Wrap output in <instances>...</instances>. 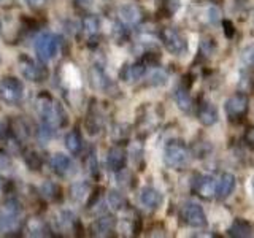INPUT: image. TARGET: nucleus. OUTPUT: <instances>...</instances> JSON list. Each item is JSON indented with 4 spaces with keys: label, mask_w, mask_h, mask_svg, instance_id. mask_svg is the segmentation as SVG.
I'll return each mask as SVG.
<instances>
[{
    "label": "nucleus",
    "mask_w": 254,
    "mask_h": 238,
    "mask_svg": "<svg viewBox=\"0 0 254 238\" xmlns=\"http://www.w3.org/2000/svg\"><path fill=\"white\" fill-rule=\"evenodd\" d=\"M26 230L30 237H48L50 234V227L42 218H30L26 222Z\"/></svg>",
    "instance_id": "aec40b11"
},
{
    "label": "nucleus",
    "mask_w": 254,
    "mask_h": 238,
    "mask_svg": "<svg viewBox=\"0 0 254 238\" xmlns=\"http://www.w3.org/2000/svg\"><path fill=\"white\" fill-rule=\"evenodd\" d=\"M242 60L245 65L248 67H254V43L248 45L242 53Z\"/></svg>",
    "instance_id": "7c9ffc66"
},
{
    "label": "nucleus",
    "mask_w": 254,
    "mask_h": 238,
    "mask_svg": "<svg viewBox=\"0 0 254 238\" xmlns=\"http://www.w3.org/2000/svg\"><path fill=\"white\" fill-rule=\"evenodd\" d=\"M10 189H11V181L3 178L2 175H0V195L10 192Z\"/></svg>",
    "instance_id": "72a5a7b5"
},
{
    "label": "nucleus",
    "mask_w": 254,
    "mask_h": 238,
    "mask_svg": "<svg viewBox=\"0 0 254 238\" xmlns=\"http://www.w3.org/2000/svg\"><path fill=\"white\" fill-rule=\"evenodd\" d=\"M50 167L51 170L61 178H67L73 173V162L70 161V157L62 154V153H56L50 157Z\"/></svg>",
    "instance_id": "1a4fd4ad"
},
{
    "label": "nucleus",
    "mask_w": 254,
    "mask_h": 238,
    "mask_svg": "<svg viewBox=\"0 0 254 238\" xmlns=\"http://www.w3.org/2000/svg\"><path fill=\"white\" fill-rule=\"evenodd\" d=\"M253 224L248 219L243 218H237L229 227V235L230 237H237V238H248L253 235Z\"/></svg>",
    "instance_id": "a211bd4d"
},
{
    "label": "nucleus",
    "mask_w": 254,
    "mask_h": 238,
    "mask_svg": "<svg viewBox=\"0 0 254 238\" xmlns=\"http://www.w3.org/2000/svg\"><path fill=\"white\" fill-rule=\"evenodd\" d=\"M253 192H254V179H253Z\"/></svg>",
    "instance_id": "ea45409f"
},
{
    "label": "nucleus",
    "mask_w": 254,
    "mask_h": 238,
    "mask_svg": "<svg viewBox=\"0 0 254 238\" xmlns=\"http://www.w3.org/2000/svg\"><path fill=\"white\" fill-rule=\"evenodd\" d=\"M0 62H2V59H0Z\"/></svg>",
    "instance_id": "79ce46f5"
},
{
    "label": "nucleus",
    "mask_w": 254,
    "mask_h": 238,
    "mask_svg": "<svg viewBox=\"0 0 254 238\" xmlns=\"http://www.w3.org/2000/svg\"><path fill=\"white\" fill-rule=\"evenodd\" d=\"M58 48H59V37L54 35V34H50V32H46V34H42L35 42V53H37V58L38 60L42 62H50L56 53H58Z\"/></svg>",
    "instance_id": "39448f33"
},
{
    "label": "nucleus",
    "mask_w": 254,
    "mask_h": 238,
    "mask_svg": "<svg viewBox=\"0 0 254 238\" xmlns=\"http://www.w3.org/2000/svg\"><path fill=\"white\" fill-rule=\"evenodd\" d=\"M81 27H83V32L87 37L94 38L100 30V19L95 14H86L81 19Z\"/></svg>",
    "instance_id": "393cba45"
},
{
    "label": "nucleus",
    "mask_w": 254,
    "mask_h": 238,
    "mask_svg": "<svg viewBox=\"0 0 254 238\" xmlns=\"http://www.w3.org/2000/svg\"><path fill=\"white\" fill-rule=\"evenodd\" d=\"M197 119L198 122L205 127H211L218 122V110L211 102H203L197 111Z\"/></svg>",
    "instance_id": "ddd939ff"
},
{
    "label": "nucleus",
    "mask_w": 254,
    "mask_h": 238,
    "mask_svg": "<svg viewBox=\"0 0 254 238\" xmlns=\"http://www.w3.org/2000/svg\"><path fill=\"white\" fill-rule=\"evenodd\" d=\"M108 205L115 211H123L127 206V200L119 190H110L108 192Z\"/></svg>",
    "instance_id": "a878e982"
},
{
    "label": "nucleus",
    "mask_w": 254,
    "mask_h": 238,
    "mask_svg": "<svg viewBox=\"0 0 254 238\" xmlns=\"http://www.w3.org/2000/svg\"><path fill=\"white\" fill-rule=\"evenodd\" d=\"M181 218L185 224L194 229H202L206 226V216L203 208L195 202H186L181 208Z\"/></svg>",
    "instance_id": "6e6552de"
},
{
    "label": "nucleus",
    "mask_w": 254,
    "mask_h": 238,
    "mask_svg": "<svg viewBox=\"0 0 254 238\" xmlns=\"http://www.w3.org/2000/svg\"><path fill=\"white\" fill-rule=\"evenodd\" d=\"M167 79H169L167 71L162 70V68H157V70L153 71V75L149 76V84L151 86H164L167 83Z\"/></svg>",
    "instance_id": "c756f323"
},
{
    "label": "nucleus",
    "mask_w": 254,
    "mask_h": 238,
    "mask_svg": "<svg viewBox=\"0 0 254 238\" xmlns=\"http://www.w3.org/2000/svg\"><path fill=\"white\" fill-rule=\"evenodd\" d=\"M19 71L22 76L29 79L32 83H43L50 76V71H48L45 62L42 60H35L29 58V56H21L19 58Z\"/></svg>",
    "instance_id": "7ed1b4c3"
},
{
    "label": "nucleus",
    "mask_w": 254,
    "mask_h": 238,
    "mask_svg": "<svg viewBox=\"0 0 254 238\" xmlns=\"http://www.w3.org/2000/svg\"><path fill=\"white\" fill-rule=\"evenodd\" d=\"M159 38H161L162 45L165 46V50L170 54L180 56L188 50L186 40L183 38L180 32L173 27H164L161 32H159Z\"/></svg>",
    "instance_id": "423d86ee"
},
{
    "label": "nucleus",
    "mask_w": 254,
    "mask_h": 238,
    "mask_svg": "<svg viewBox=\"0 0 254 238\" xmlns=\"http://www.w3.org/2000/svg\"><path fill=\"white\" fill-rule=\"evenodd\" d=\"M91 186L87 182L81 181V182H75L70 187V197L73 198L76 203H84L86 198L91 197Z\"/></svg>",
    "instance_id": "5701e85b"
},
{
    "label": "nucleus",
    "mask_w": 254,
    "mask_h": 238,
    "mask_svg": "<svg viewBox=\"0 0 254 238\" xmlns=\"http://www.w3.org/2000/svg\"><path fill=\"white\" fill-rule=\"evenodd\" d=\"M222 26H224L226 35H227L229 38H232V37H234V24L230 22V21H224V22H222Z\"/></svg>",
    "instance_id": "c9c22d12"
},
{
    "label": "nucleus",
    "mask_w": 254,
    "mask_h": 238,
    "mask_svg": "<svg viewBox=\"0 0 254 238\" xmlns=\"http://www.w3.org/2000/svg\"><path fill=\"white\" fill-rule=\"evenodd\" d=\"M24 161H26V165L29 167L30 170H40L43 165V157L40 156L37 151H29V153H26V156H24Z\"/></svg>",
    "instance_id": "cd10ccee"
},
{
    "label": "nucleus",
    "mask_w": 254,
    "mask_h": 238,
    "mask_svg": "<svg viewBox=\"0 0 254 238\" xmlns=\"http://www.w3.org/2000/svg\"><path fill=\"white\" fill-rule=\"evenodd\" d=\"M2 2H3V0H0V3H2Z\"/></svg>",
    "instance_id": "a19ab883"
},
{
    "label": "nucleus",
    "mask_w": 254,
    "mask_h": 238,
    "mask_svg": "<svg viewBox=\"0 0 254 238\" xmlns=\"http://www.w3.org/2000/svg\"><path fill=\"white\" fill-rule=\"evenodd\" d=\"M22 203L18 198H6L0 205V232H14L21 226Z\"/></svg>",
    "instance_id": "f257e3e1"
},
{
    "label": "nucleus",
    "mask_w": 254,
    "mask_h": 238,
    "mask_svg": "<svg viewBox=\"0 0 254 238\" xmlns=\"http://www.w3.org/2000/svg\"><path fill=\"white\" fill-rule=\"evenodd\" d=\"M48 0H26V3L32 8V10H40L46 5Z\"/></svg>",
    "instance_id": "f704fd0d"
},
{
    "label": "nucleus",
    "mask_w": 254,
    "mask_h": 238,
    "mask_svg": "<svg viewBox=\"0 0 254 238\" xmlns=\"http://www.w3.org/2000/svg\"><path fill=\"white\" fill-rule=\"evenodd\" d=\"M84 169L92 178L99 177V161H97V154H95L94 149H91L87 157L84 159Z\"/></svg>",
    "instance_id": "bb28decb"
},
{
    "label": "nucleus",
    "mask_w": 254,
    "mask_h": 238,
    "mask_svg": "<svg viewBox=\"0 0 254 238\" xmlns=\"http://www.w3.org/2000/svg\"><path fill=\"white\" fill-rule=\"evenodd\" d=\"M237 184V179L232 173H222L219 181H216V197L219 200H224L234 192Z\"/></svg>",
    "instance_id": "2eb2a0df"
},
{
    "label": "nucleus",
    "mask_w": 254,
    "mask_h": 238,
    "mask_svg": "<svg viewBox=\"0 0 254 238\" xmlns=\"http://www.w3.org/2000/svg\"><path fill=\"white\" fill-rule=\"evenodd\" d=\"M40 194H42L43 198L51 202H59L62 198V189L58 182L54 181H45L42 187H40Z\"/></svg>",
    "instance_id": "4be33fe9"
},
{
    "label": "nucleus",
    "mask_w": 254,
    "mask_h": 238,
    "mask_svg": "<svg viewBox=\"0 0 254 238\" xmlns=\"http://www.w3.org/2000/svg\"><path fill=\"white\" fill-rule=\"evenodd\" d=\"M175 102H177V105L181 111H186V113H189L190 108H192V99H190V95L188 92L186 87L183 86H178L177 89H175Z\"/></svg>",
    "instance_id": "b1692460"
},
{
    "label": "nucleus",
    "mask_w": 254,
    "mask_h": 238,
    "mask_svg": "<svg viewBox=\"0 0 254 238\" xmlns=\"http://www.w3.org/2000/svg\"><path fill=\"white\" fill-rule=\"evenodd\" d=\"M195 192L202 198L210 200L211 197L216 195V179H214L211 175L200 177L197 181V184H195Z\"/></svg>",
    "instance_id": "dca6fc26"
},
{
    "label": "nucleus",
    "mask_w": 254,
    "mask_h": 238,
    "mask_svg": "<svg viewBox=\"0 0 254 238\" xmlns=\"http://www.w3.org/2000/svg\"><path fill=\"white\" fill-rule=\"evenodd\" d=\"M0 35H2V22H0Z\"/></svg>",
    "instance_id": "58836bf2"
},
{
    "label": "nucleus",
    "mask_w": 254,
    "mask_h": 238,
    "mask_svg": "<svg viewBox=\"0 0 254 238\" xmlns=\"http://www.w3.org/2000/svg\"><path fill=\"white\" fill-rule=\"evenodd\" d=\"M246 141H248V145L254 148V127L251 130H248V133H246Z\"/></svg>",
    "instance_id": "e433bc0d"
},
{
    "label": "nucleus",
    "mask_w": 254,
    "mask_h": 238,
    "mask_svg": "<svg viewBox=\"0 0 254 238\" xmlns=\"http://www.w3.org/2000/svg\"><path fill=\"white\" fill-rule=\"evenodd\" d=\"M115 227H116V219L107 214V216H102L94 222L92 230L99 237H108L115 230Z\"/></svg>",
    "instance_id": "6ab92c4d"
},
{
    "label": "nucleus",
    "mask_w": 254,
    "mask_h": 238,
    "mask_svg": "<svg viewBox=\"0 0 254 238\" xmlns=\"http://www.w3.org/2000/svg\"><path fill=\"white\" fill-rule=\"evenodd\" d=\"M248 105H250V99L246 94L237 92L234 95H230L224 105L227 118L230 121H240V119L246 115V111H248Z\"/></svg>",
    "instance_id": "0eeeda50"
},
{
    "label": "nucleus",
    "mask_w": 254,
    "mask_h": 238,
    "mask_svg": "<svg viewBox=\"0 0 254 238\" xmlns=\"http://www.w3.org/2000/svg\"><path fill=\"white\" fill-rule=\"evenodd\" d=\"M146 73V63L145 62H135V63H127L124 65V68L121 70V76L123 81L126 83H132V81H138L140 78H143V75Z\"/></svg>",
    "instance_id": "4468645a"
},
{
    "label": "nucleus",
    "mask_w": 254,
    "mask_h": 238,
    "mask_svg": "<svg viewBox=\"0 0 254 238\" xmlns=\"http://www.w3.org/2000/svg\"><path fill=\"white\" fill-rule=\"evenodd\" d=\"M5 132H6V125L2 121H0V140L5 137Z\"/></svg>",
    "instance_id": "4c0bfd02"
},
{
    "label": "nucleus",
    "mask_w": 254,
    "mask_h": 238,
    "mask_svg": "<svg viewBox=\"0 0 254 238\" xmlns=\"http://www.w3.org/2000/svg\"><path fill=\"white\" fill-rule=\"evenodd\" d=\"M189 149L181 140H172L164 148V162L167 167L175 170H181L188 164Z\"/></svg>",
    "instance_id": "f03ea898"
},
{
    "label": "nucleus",
    "mask_w": 254,
    "mask_h": 238,
    "mask_svg": "<svg viewBox=\"0 0 254 238\" xmlns=\"http://www.w3.org/2000/svg\"><path fill=\"white\" fill-rule=\"evenodd\" d=\"M89 81L94 89H99V91H107L111 86L108 75L105 73V70H103L100 65H94L89 70Z\"/></svg>",
    "instance_id": "f3484780"
},
{
    "label": "nucleus",
    "mask_w": 254,
    "mask_h": 238,
    "mask_svg": "<svg viewBox=\"0 0 254 238\" xmlns=\"http://www.w3.org/2000/svg\"><path fill=\"white\" fill-rule=\"evenodd\" d=\"M162 202H164V197H162V194L159 192L157 189L151 187V186H146V187L141 189V192H140V203L145 206V208H148V210H157L159 206L162 205Z\"/></svg>",
    "instance_id": "f8f14e48"
},
{
    "label": "nucleus",
    "mask_w": 254,
    "mask_h": 238,
    "mask_svg": "<svg viewBox=\"0 0 254 238\" xmlns=\"http://www.w3.org/2000/svg\"><path fill=\"white\" fill-rule=\"evenodd\" d=\"M113 38L116 40V43H124L127 38H129V30H127V26L119 21L113 26Z\"/></svg>",
    "instance_id": "c85d7f7f"
},
{
    "label": "nucleus",
    "mask_w": 254,
    "mask_h": 238,
    "mask_svg": "<svg viewBox=\"0 0 254 238\" xmlns=\"http://www.w3.org/2000/svg\"><path fill=\"white\" fill-rule=\"evenodd\" d=\"M11 165H13V159H11L10 153H8L6 149L0 148V170L11 169Z\"/></svg>",
    "instance_id": "2f4dec72"
},
{
    "label": "nucleus",
    "mask_w": 254,
    "mask_h": 238,
    "mask_svg": "<svg viewBox=\"0 0 254 238\" xmlns=\"http://www.w3.org/2000/svg\"><path fill=\"white\" fill-rule=\"evenodd\" d=\"M24 97V84L14 76H6L0 81V100L6 105H16Z\"/></svg>",
    "instance_id": "20e7f679"
},
{
    "label": "nucleus",
    "mask_w": 254,
    "mask_h": 238,
    "mask_svg": "<svg viewBox=\"0 0 254 238\" xmlns=\"http://www.w3.org/2000/svg\"><path fill=\"white\" fill-rule=\"evenodd\" d=\"M119 18L126 26H138L143 21V11L138 5L135 3H126L119 8Z\"/></svg>",
    "instance_id": "9b49d317"
},
{
    "label": "nucleus",
    "mask_w": 254,
    "mask_h": 238,
    "mask_svg": "<svg viewBox=\"0 0 254 238\" xmlns=\"http://www.w3.org/2000/svg\"><path fill=\"white\" fill-rule=\"evenodd\" d=\"M206 19L211 24V26H216V24L221 21V10L218 6H210L208 11H206Z\"/></svg>",
    "instance_id": "473e14b6"
},
{
    "label": "nucleus",
    "mask_w": 254,
    "mask_h": 238,
    "mask_svg": "<svg viewBox=\"0 0 254 238\" xmlns=\"http://www.w3.org/2000/svg\"><path fill=\"white\" fill-rule=\"evenodd\" d=\"M126 164H127V153L123 146H113L108 149L107 167L110 172H115V173L123 172L126 169Z\"/></svg>",
    "instance_id": "9d476101"
},
{
    "label": "nucleus",
    "mask_w": 254,
    "mask_h": 238,
    "mask_svg": "<svg viewBox=\"0 0 254 238\" xmlns=\"http://www.w3.org/2000/svg\"><path fill=\"white\" fill-rule=\"evenodd\" d=\"M65 148L68 149V153L73 154V156H78L79 153H81V149H83V137H81V132H79L78 129L70 130L65 135Z\"/></svg>",
    "instance_id": "412c9836"
}]
</instances>
